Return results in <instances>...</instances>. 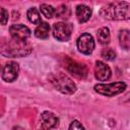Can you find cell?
<instances>
[{
  "instance_id": "9a60e30c",
  "label": "cell",
  "mask_w": 130,
  "mask_h": 130,
  "mask_svg": "<svg viewBox=\"0 0 130 130\" xmlns=\"http://www.w3.org/2000/svg\"><path fill=\"white\" fill-rule=\"evenodd\" d=\"M120 46L125 50H130V31L127 29H121L119 32Z\"/></svg>"
},
{
  "instance_id": "5b68a950",
  "label": "cell",
  "mask_w": 130,
  "mask_h": 130,
  "mask_svg": "<svg viewBox=\"0 0 130 130\" xmlns=\"http://www.w3.org/2000/svg\"><path fill=\"white\" fill-rule=\"evenodd\" d=\"M73 25L67 22H56L53 24L52 32L55 39L60 42H67L71 38Z\"/></svg>"
},
{
  "instance_id": "ffe728a7",
  "label": "cell",
  "mask_w": 130,
  "mask_h": 130,
  "mask_svg": "<svg viewBox=\"0 0 130 130\" xmlns=\"http://www.w3.org/2000/svg\"><path fill=\"white\" fill-rule=\"evenodd\" d=\"M1 11V16H0V20H1V24L2 25H5L6 23H7V21H8V11L5 9V8H3V7H1V9H0Z\"/></svg>"
},
{
  "instance_id": "7c38bea8",
  "label": "cell",
  "mask_w": 130,
  "mask_h": 130,
  "mask_svg": "<svg viewBox=\"0 0 130 130\" xmlns=\"http://www.w3.org/2000/svg\"><path fill=\"white\" fill-rule=\"evenodd\" d=\"M76 17L80 23L86 22L91 16V9L85 4H79L76 6Z\"/></svg>"
},
{
  "instance_id": "9c48e42d",
  "label": "cell",
  "mask_w": 130,
  "mask_h": 130,
  "mask_svg": "<svg viewBox=\"0 0 130 130\" xmlns=\"http://www.w3.org/2000/svg\"><path fill=\"white\" fill-rule=\"evenodd\" d=\"M66 69L75 77L77 78H85L87 76V67L79 62L73 61V60H68L66 63Z\"/></svg>"
},
{
  "instance_id": "e0dca14e",
  "label": "cell",
  "mask_w": 130,
  "mask_h": 130,
  "mask_svg": "<svg viewBox=\"0 0 130 130\" xmlns=\"http://www.w3.org/2000/svg\"><path fill=\"white\" fill-rule=\"evenodd\" d=\"M40 10H41L42 14L47 18H52L56 14V9L52 5H49V4H46V3L41 4Z\"/></svg>"
},
{
  "instance_id": "d6986e66",
  "label": "cell",
  "mask_w": 130,
  "mask_h": 130,
  "mask_svg": "<svg viewBox=\"0 0 130 130\" xmlns=\"http://www.w3.org/2000/svg\"><path fill=\"white\" fill-rule=\"evenodd\" d=\"M102 57L104 59H106L107 61H113L116 58V53L111 48H107L102 51Z\"/></svg>"
},
{
  "instance_id": "6da1fadb",
  "label": "cell",
  "mask_w": 130,
  "mask_h": 130,
  "mask_svg": "<svg viewBox=\"0 0 130 130\" xmlns=\"http://www.w3.org/2000/svg\"><path fill=\"white\" fill-rule=\"evenodd\" d=\"M100 14L109 20H127L130 19V3L113 2L101 8Z\"/></svg>"
},
{
  "instance_id": "8fae6325",
  "label": "cell",
  "mask_w": 130,
  "mask_h": 130,
  "mask_svg": "<svg viewBox=\"0 0 130 130\" xmlns=\"http://www.w3.org/2000/svg\"><path fill=\"white\" fill-rule=\"evenodd\" d=\"M112 75L111 68L103 61H96L94 66V76L99 81H106Z\"/></svg>"
},
{
  "instance_id": "44dd1931",
  "label": "cell",
  "mask_w": 130,
  "mask_h": 130,
  "mask_svg": "<svg viewBox=\"0 0 130 130\" xmlns=\"http://www.w3.org/2000/svg\"><path fill=\"white\" fill-rule=\"evenodd\" d=\"M69 130H85L84 127L81 125V123L77 120H74L69 125Z\"/></svg>"
},
{
  "instance_id": "ac0fdd59",
  "label": "cell",
  "mask_w": 130,
  "mask_h": 130,
  "mask_svg": "<svg viewBox=\"0 0 130 130\" xmlns=\"http://www.w3.org/2000/svg\"><path fill=\"white\" fill-rule=\"evenodd\" d=\"M56 17H59V18H68L70 16V9L68 8L67 5L65 4H62L60 5L58 8H56Z\"/></svg>"
},
{
  "instance_id": "ba28073f",
  "label": "cell",
  "mask_w": 130,
  "mask_h": 130,
  "mask_svg": "<svg viewBox=\"0 0 130 130\" xmlns=\"http://www.w3.org/2000/svg\"><path fill=\"white\" fill-rule=\"evenodd\" d=\"M19 72V66L16 62L10 61L6 63L2 69V79L6 82H12L14 81Z\"/></svg>"
},
{
  "instance_id": "7a4b0ae2",
  "label": "cell",
  "mask_w": 130,
  "mask_h": 130,
  "mask_svg": "<svg viewBox=\"0 0 130 130\" xmlns=\"http://www.w3.org/2000/svg\"><path fill=\"white\" fill-rule=\"evenodd\" d=\"M31 52V47L27 42L12 39L2 46V54L8 57H24Z\"/></svg>"
},
{
  "instance_id": "277c9868",
  "label": "cell",
  "mask_w": 130,
  "mask_h": 130,
  "mask_svg": "<svg viewBox=\"0 0 130 130\" xmlns=\"http://www.w3.org/2000/svg\"><path fill=\"white\" fill-rule=\"evenodd\" d=\"M126 83L123 81H117V82H113V83H99L94 85V90L98 93H101L103 95H107V96H113L116 94H119L121 92H123L126 89Z\"/></svg>"
},
{
  "instance_id": "2e32d148",
  "label": "cell",
  "mask_w": 130,
  "mask_h": 130,
  "mask_svg": "<svg viewBox=\"0 0 130 130\" xmlns=\"http://www.w3.org/2000/svg\"><path fill=\"white\" fill-rule=\"evenodd\" d=\"M26 16H27V19H28L31 23H34V24H38V25H39V24L42 22L41 15H40L38 9L35 8V7H31V8H29V9L27 10Z\"/></svg>"
},
{
  "instance_id": "30bf717a",
  "label": "cell",
  "mask_w": 130,
  "mask_h": 130,
  "mask_svg": "<svg viewBox=\"0 0 130 130\" xmlns=\"http://www.w3.org/2000/svg\"><path fill=\"white\" fill-rule=\"evenodd\" d=\"M41 124H42L43 129L51 130L53 128H56L59 125V119L52 112L46 111V112L42 113V115H41Z\"/></svg>"
},
{
  "instance_id": "3957f363",
  "label": "cell",
  "mask_w": 130,
  "mask_h": 130,
  "mask_svg": "<svg viewBox=\"0 0 130 130\" xmlns=\"http://www.w3.org/2000/svg\"><path fill=\"white\" fill-rule=\"evenodd\" d=\"M51 82L57 90L64 94H72L76 90V85L67 75L63 73L55 74L51 77Z\"/></svg>"
},
{
  "instance_id": "4fadbf2b",
  "label": "cell",
  "mask_w": 130,
  "mask_h": 130,
  "mask_svg": "<svg viewBox=\"0 0 130 130\" xmlns=\"http://www.w3.org/2000/svg\"><path fill=\"white\" fill-rule=\"evenodd\" d=\"M50 34V25L48 22L42 21L35 29V36L38 39H47Z\"/></svg>"
},
{
  "instance_id": "7402d4cb",
  "label": "cell",
  "mask_w": 130,
  "mask_h": 130,
  "mask_svg": "<svg viewBox=\"0 0 130 130\" xmlns=\"http://www.w3.org/2000/svg\"><path fill=\"white\" fill-rule=\"evenodd\" d=\"M40 130H45V129H43V128H41V129H40Z\"/></svg>"
},
{
  "instance_id": "8992f818",
  "label": "cell",
  "mask_w": 130,
  "mask_h": 130,
  "mask_svg": "<svg viewBox=\"0 0 130 130\" xmlns=\"http://www.w3.org/2000/svg\"><path fill=\"white\" fill-rule=\"evenodd\" d=\"M76 46H77L78 51L81 52L82 54H85V55L90 54L94 49V41H93L92 36L88 32L82 34L77 39Z\"/></svg>"
},
{
  "instance_id": "52a82bcc",
  "label": "cell",
  "mask_w": 130,
  "mask_h": 130,
  "mask_svg": "<svg viewBox=\"0 0 130 130\" xmlns=\"http://www.w3.org/2000/svg\"><path fill=\"white\" fill-rule=\"evenodd\" d=\"M9 32H10V36L12 37V39L17 40V41H23V42H26V40L31 35L30 29L27 26L20 24V23L12 24L9 27Z\"/></svg>"
},
{
  "instance_id": "5bb4252c",
  "label": "cell",
  "mask_w": 130,
  "mask_h": 130,
  "mask_svg": "<svg viewBox=\"0 0 130 130\" xmlns=\"http://www.w3.org/2000/svg\"><path fill=\"white\" fill-rule=\"evenodd\" d=\"M96 39L101 45H108L110 43V39H111L110 29L108 27H101L100 29H98Z\"/></svg>"
}]
</instances>
